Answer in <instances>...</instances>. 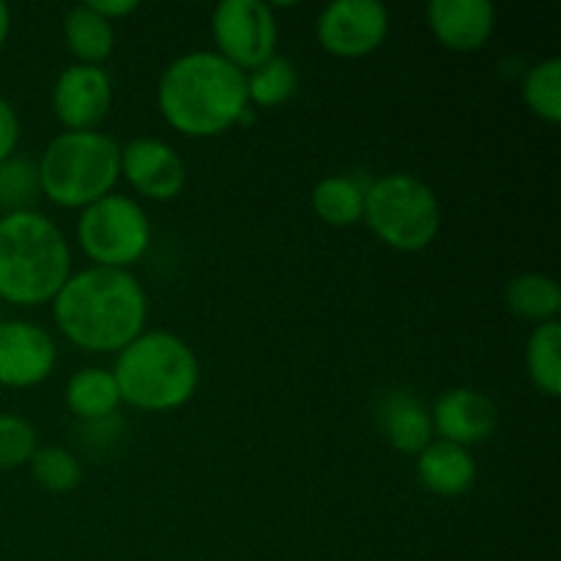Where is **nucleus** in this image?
Segmentation results:
<instances>
[{"label": "nucleus", "mask_w": 561, "mask_h": 561, "mask_svg": "<svg viewBox=\"0 0 561 561\" xmlns=\"http://www.w3.org/2000/svg\"><path fill=\"white\" fill-rule=\"evenodd\" d=\"M53 316L66 340L93 354L121 351L142 334L148 299L126 268L91 266L69 274L53 299Z\"/></svg>", "instance_id": "obj_1"}, {"label": "nucleus", "mask_w": 561, "mask_h": 561, "mask_svg": "<svg viewBox=\"0 0 561 561\" xmlns=\"http://www.w3.org/2000/svg\"><path fill=\"white\" fill-rule=\"evenodd\" d=\"M157 102L162 118L181 135H222L250 110L247 75L219 53H186L164 69Z\"/></svg>", "instance_id": "obj_2"}, {"label": "nucleus", "mask_w": 561, "mask_h": 561, "mask_svg": "<svg viewBox=\"0 0 561 561\" xmlns=\"http://www.w3.org/2000/svg\"><path fill=\"white\" fill-rule=\"evenodd\" d=\"M71 274L64 233L38 211L0 217V299L16 307L47 305Z\"/></svg>", "instance_id": "obj_3"}, {"label": "nucleus", "mask_w": 561, "mask_h": 561, "mask_svg": "<svg viewBox=\"0 0 561 561\" xmlns=\"http://www.w3.org/2000/svg\"><path fill=\"white\" fill-rule=\"evenodd\" d=\"M121 400L142 411H173L190 403L201 365L190 345L170 332H142L115 359Z\"/></svg>", "instance_id": "obj_4"}, {"label": "nucleus", "mask_w": 561, "mask_h": 561, "mask_svg": "<svg viewBox=\"0 0 561 561\" xmlns=\"http://www.w3.org/2000/svg\"><path fill=\"white\" fill-rule=\"evenodd\" d=\"M38 186L55 206L85 208L110 195L121 175V146L102 131H64L38 159Z\"/></svg>", "instance_id": "obj_5"}, {"label": "nucleus", "mask_w": 561, "mask_h": 561, "mask_svg": "<svg viewBox=\"0 0 561 561\" xmlns=\"http://www.w3.org/2000/svg\"><path fill=\"white\" fill-rule=\"evenodd\" d=\"M365 219L373 233L398 252H420L442 228V206L431 186L409 173H389L365 192Z\"/></svg>", "instance_id": "obj_6"}, {"label": "nucleus", "mask_w": 561, "mask_h": 561, "mask_svg": "<svg viewBox=\"0 0 561 561\" xmlns=\"http://www.w3.org/2000/svg\"><path fill=\"white\" fill-rule=\"evenodd\" d=\"M77 241L96 266L126 268L146 255L151 244V219L137 201L110 192L82 208Z\"/></svg>", "instance_id": "obj_7"}, {"label": "nucleus", "mask_w": 561, "mask_h": 561, "mask_svg": "<svg viewBox=\"0 0 561 561\" xmlns=\"http://www.w3.org/2000/svg\"><path fill=\"white\" fill-rule=\"evenodd\" d=\"M211 33L219 55L244 75L274 58L277 49V20L263 0H222L211 14Z\"/></svg>", "instance_id": "obj_8"}, {"label": "nucleus", "mask_w": 561, "mask_h": 561, "mask_svg": "<svg viewBox=\"0 0 561 561\" xmlns=\"http://www.w3.org/2000/svg\"><path fill=\"white\" fill-rule=\"evenodd\" d=\"M387 33L389 11L378 0H334L316 22L318 44L337 58L370 55Z\"/></svg>", "instance_id": "obj_9"}, {"label": "nucleus", "mask_w": 561, "mask_h": 561, "mask_svg": "<svg viewBox=\"0 0 561 561\" xmlns=\"http://www.w3.org/2000/svg\"><path fill=\"white\" fill-rule=\"evenodd\" d=\"M113 104V82L102 66L75 64L53 85V113L69 131H96Z\"/></svg>", "instance_id": "obj_10"}, {"label": "nucleus", "mask_w": 561, "mask_h": 561, "mask_svg": "<svg viewBox=\"0 0 561 561\" xmlns=\"http://www.w3.org/2000/svg\"><path fill=\"white\" fill-rule=\"evenodd\" d=\"M58 348L47 329L31 321H0V387L25 389L47 381Z\"/></svg>", "instance_id": "obj_11"}, {"label": "nucleus", "mask_w": 561, "mask_h": 561, "mask_svg": "<svg viewBox=\"0 0 561 561\" xmlns=\"http://www.w3.org/2000/svg\"><path fill=\"white\" fill-rule=\"evenodd\" d=\"M121 173L151 201H173L186 186L184 159L173 146L157 137H137L121 148Z\"/></svg>", "instance_id": "obj_12"}, {"label": "nucleus", "mask_w": 561, "mask_h": 561, "mask_svg": "<svg viewBox=\"0 0 561 561\" xmlns=\"http://www.w3.org/2000/svg\"><path fill=\"white\" fill-rule=\"evenodd\" d=\"M431 422L442 442L469 449L471 444H482L493 436L499 425V411L496 403L480 389L458 387L436 400Z\"/></svg>", "instance_id": "obj_13"}, {"label": "nucleus", "mask_w": 561, "mask_h": 561, "mask_svg": "<svg viewBox=\"0 0 561 561\" xmlns=\"http://www.w3.org/2000/svg\"><path fill=\"white\" fill-rule=\"evenodd\" d=\"M427 25L453 53H474L491 38L496 11L488 0H433L427 5Z\"/></svg>", "instance_id": "obj_14"}, {"label": "nucleus", "mask_w": 561, "mask_h": 561, "mask_svg": "<svg viewBox=\"0 0 561 561\" xmlns=\"http://www.w3.org/2000/svg\"><path fill=\"white\" fill-rule=\"evenodd\" d=\"M416 477L425 491L436 496H463L477 480V463L466 447L449 442H431L416 458Z\"/></svg>", "instance_id": "obj_15"}, {"label": "nucleus", "mask_w": 561, "mask_h": 561, "mask_svg": "<svg viewBox=\"0 0 561 561\" xmlns=\"http://www.w3.org/2000/svg\"><path fill=\"white\" fill-rule=\"evenodd\" d=\"M381 427L387 442L405 455H420L433 436L431 411L409 392H394L383 400Z\"/></svg>", "instance_id": "obj_16"}, {"label": "nucleus", "mask_w": 561, "mask_h": 561, "mask_svg": "<svg viewBox=\"0 0 561 561\" xmlns=\"http://www.w3.org/2000/svg\"><path fill=\"white\" fill-rule=\"evenodd\" d=\"M64 36L77 64L99 66L110 58L115 44L113 22L99 16L88 3L71 5L64 16Z\"/></svg>", "instance_id": "obj_17"}, {"label": "nucleus", "mask_w": 561, "mask_h": 561, "mask_svg": "<svg viewBox=\"0 0 561 561\" xmlns=\"http://www.w3.org/2000/svg\"><path fill=\"white\" fill-rule=\"evenodd\" d=\"M66 405L80 420H104L121 405L118 383L113 370L102 367H85L75 373L66 383Z\"/></svg>", "instance_id": "obj_18"}, {"label": "nucleus", "mask_w": 561, "mask_h": 561, "mask_svg": "<svg viewBox=\"0 0 561 561\" xmlns=\"http://www.w3.org/2000/svg\"><path fill=\"white\" fill-rule=\"evenodd\" d=\"M365 186L348 175H329L312 186V211L332 228H351L365 217Z\"/></svg>", "instance_id": "obj_19"}, {"label": "nucleus", "mask_w": 561, "mask_h": 561, "mask_svg": "<svg viewBox=\"0 0 561 561\" xmlns=\"http://www.w3.org/2000/svg\"><path fill=\"white\" fill-rule=\"evenodd\" d=\"M504 301H507V310L513 316L526 318V321L546 323L557 321L561 310V290L553 277L531 272L510 279Z\"/></svg>", "instance_id": "obj_20"}, {"label": "nucleus", "mask_w": 561, "mask_h": 561, "mask_svg": "<svg viewBox=\"0 0 561 561\" xmlns=\"http://www.w3.org/2000/svg\"><path fill=\"white\" fill-rule=\"evenodd\" d=\"M561 323L546 321L531 332L526 343V370L531 383L548 398L561 394Z\"/></svg>", "instance_id": "obj_21"}, {"label": "nucleus", "mask_w": 561, "mask_h": 561, "mask_svg": "<svg viewBox=\"0 0 561 561\" xmlns=\"http://www.w3.org/2000/svg\"><path fill=\"white\" fill-rule=\"evenodd\" d=\"M296 82H299V75H296L294 64L283 55H274L247 75V96L257 107H277L294 96Z\"/></svg>", "instance_id": "obj_22"}, {"label": "nucleus", "mask_w": 561, "mask_h": 561, "mask_svg": "<svg viewBox=\"0 0 561 561\" xmlns=\"http://www.w3.org/2000/svg\"><path fill=\"white\" fill-rule=\"evenodd\" d=\"M524 102L546 124L561 121V60L546 58L524 77Z\"/></svg>", "instance_id": "obj_23"}, {"label": "nucleus", "mask_w": 561, "mask_h": 561, "mask_svg": "<svg viewBox=\"0 0 561 561\" xmlns=\"http://www.w3.org/2000/svg\"><path fill=\"white\" fill-rule=\"evenodd\" d=\"M31 477L49 493H69L80 485L82 466L66 447H38L31 458Z\"/></svg>", "instance_id": "obj_24"}, {"label": "nucleus", "mask_w": 561, "mask_h": 561, "mask_svg": "<svg viewBox=\"0 0 561 561\" xmlns=\"http://www.w3.org/2000/svg\"><path fill=\"white\" fill-rule=\"evenodd\" d=\"M42 195L38 170L27 159H5L0 164V206L14 211H31V203Z\"/></svg>", "instance_id": "obj_25"}, {"label": "nucleus", "mask_w": 561, "mask_h": 561, "mask_svg": "<svg viewBox=\"0 0 561 561\" xmlns=\"http://www.w3.org/2000/svg\"><path fill=\"white\" fill-rule=\"evenodd\" d=\"M36 431L16 414H0V469H20L36 453Z\"/></svg>", "instance_id": "obj_26"}, {"label": "nucleus", "mask_w": 561, "mask_h": 561, "mask_svg": "<svg viewBox=\"0 0 561 561\" xmlns=\"http://www.w3.org/2000/svg\"><path fill=\"white\" fill-rule=\"evenodd\" d=\"M16 142H20V118L14 107L0 96V164L14 157Z\"/></svg>", "instance_id": "obj_27"}, {"label": "nucleus", "mask_w": 561, "mask_h": 561, "mask_svg": "<svg viewBox=\"0 0 561 561\" xmlns=\"http://www.w3.org/2000/svg\"><path fill=\"white\" fill-rule=\"evenodd\" d=\"M88 5H91L99 16L113 22V20H124V16H129L131 11H137V5L140 3H137V0H88Z\"/></svg>", "instance_id": "obj_28"}, {"label": "nucleus", "mask_w": 561, "mask_h": 561, "mask_svg": "<svg viewBox=\"0 0 561 561\" xmlns=\"http://www.w3.org/2000/svg\"><path fill=\"white\" fill-rule=\"evenodd\" d=\"M9 33H11V11L9 5L0 0V49H3L5 42H9Z\"/></svg>", "instance_id": "obj_29"}]
</instances>
